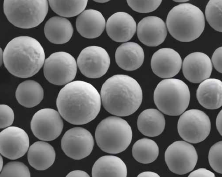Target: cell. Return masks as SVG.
<instances>
[{
  "label": "cell",
  "mask_w": 222,
  "mask_h": 177,
  "mask_svg": "<svg viewBox=\"0 0 222 177\" xmlns=\"http://www.w3.org/2000/svg\"><path fill=\"white\" fill-rule=\"evenodd\" d=\"M56 104L58 112L66 121L74 125L84 124L94 119L99 113L101 98L91 84L75 81L60 90Z\"/></svg>",
  "instance_id": "1"
},
{
  "label": "cell",
  "mask_w": 222,
  "mask_h": 177,
  "mask_svg": "<svg viewBox=\"0 0 222 177\" xmlns=\"http://www.w3.org/2000/svg\"><path fill=\"white\" fill-rule=\"evenodd\" d=\"M101 98L105 109L112 114L124 117L135 112L142 99L141 88L134 79L127 75H114L103 84Z\"/></svg>",
  "instance_id": "2"
},
{
  "label": "cell",
  "mask_w": 222,
  "mask_h": 177,
  "mask_svg": "<svg viewBox=\"0 0 222 177\" xmlns=\"http://www.w3.org/2000/svg\"><path fill=\"white\" fill-rule=\"evenodd\" d=\"M3 62L8 71L13 75L27 78L37 73L44 64L43 48L36 39L21 36L10 41L3 54Z\"/></svg>",
  "instance_id": "3"
},
{
  "label": "cell",
  "mask_w": 222,
  "mask_h": 177,
  "mask_svg": "<svg viewBox=\"0 0 222 177\" xmlns=\"http://www.w3.org/2000/svg\"><path fill=\"white\" fill-rule=\"evenodd\" d=\"M166 24L170 34L182 42H189L198 38L204 29L205 19L202 11L191 4L184 3L173 7L169 12Z\"/></svg>",
  "instance_id": "4"
},
{
  "label": "cell",
  "mask_w": 222,
  "mask_h": 177,
  "mask_svg": "<svg viewBox=\"0 0 222 177\" xmlns=\"http://www.w3.org/2000/svg\"><path fill=\"white\" fill-rule=\"evenodd\" d=\"M131 128L127 122L116 116H110L102 120L95 132L98 146L106 153L116 154L125 150L132 138Z\"/></svg>",
  "instance_id": "5"
},
{
  "label": "cell",
  "mask_w": 222,
  "mask_h": 177,
  "mask_svg": "<svg viewBox=\"0 0 222 177\" xmlns=\"http://www.w3.org/2000/svg\"><path fill=\"white\" fill-rule=\"evenodd\" d=\"M190 93L187 85L182 80L169 78L161 81L154 93V103L163 113L170 116H178L187 108Z\"/></svg>",
  "instance_id": "6"
},
{
  "label": "cell",
  "mask_w": 222,
  "mask_h": 177,
  "mask_svg": "<svg viewBox=\"0 0 222 177\" xmlns=\"http://www.w3.org/2000/svg\"><path fill=\"white\" fill-rule=\"evenodd\" d=\"M47 0H5L4 13L14 26L30 29L39 25L44 20L48 11Z\"/></svg>",
  "instance_id": "7"
},
{
  "label": "cell",
  "mask_w": 222,
  "mask_h": 177,
  "mask_svg": "<svg viewBox=\"0 0 222 177\" xmlns=\"http://www.w3.org/2000/svg\"><path fill=\"white\" fill-rule=\"evenodd\" d=\"M77 65L74 58L70 54L59 51L51 54L45 60L43 72L46 79L57 85L67 84L75 78Z\"/></svg>",
  "instance_id": "8"
},
{
  "label": "cell",
  "mask_w": 222,
  "mask_h": 177,
  "mask_svg": "<svg viewBox=\"0 0 222 177\" xmlns=\"http://www.w3.org/2000/svg\"><path fill=\"white\" fill-rule=\"evenodd\" d=\"M177 128L181 137L192 143L204 140L209 135L211 123L209 117L203 112L191 109L185 112L180 117Z\"/></svg>",
  "instance_id": "9"
},
{
  "label": "cell",
  "mask_w": 222,
  "mask_h": 177,
  "mask_svg": "<svg viewBox=\"0 0 222 177\" xmlns=\"http://www.w3.org/2000/svg\"><path fill=\"white\" fill-rule=\"evenodd\" d=\"M198 159L194 147L184 141H175L167 148L165 153V160L170 170L182 175L192 171Z\"/></svg>",
  "instance_id": "10"
},
{
  "label": "cell",
  "mask_w": 222,
  "mask_h": 177,
  "mask_svg": "<svg viewBox=\"0 0 222 177\" xmlns=\"http://www.w3.org/2000/svg\"><path fill=\"white\" fill-rule=\"evenodd\" d=\"M110 60L106 51L97 46H88L83 49L77 59V64L82 74L91 78L101 77L107 72Z\"/></svg>",
  "instance_id": "11"
},
{
  "label": "cell",
  "mask_w": 222,
  "mask_h": 177,
  "mask_svg": "<svg viewBox=\"0 0 222 177\" xmlns=\"http://www.w3.org/2000/svg\"><path fill=\"white\" fill-rule=\"evenodd\" d=\"M63 124L60 114L51 108L41 109L33 115L30 123L34 136L40 140H54L61 134Z\"/></svg>",
  "instance_id": "12"
},
{
  "label": "cell",
  "mask_w": 222,
  "mask_h": 177,
  "mask_svg": "<svg viewBox=\"0 0 222 177\" xmlns=\"http://www.w3.org/2000/svg\"><path fill=\"white\" fill-rule=\"evenodd\" d=\"M94 145L93 137L87 130L75 127L67 130L61 142V148L68 157L75 160L83 159L91 153Z\"/></svg>",
  "instance_id": "13"
},
{
  "label": "cell",
  "mask_w": 222,
  "mask_h": 177,
  "mask_svg": "<svg viewBox=\"0 0 222 177\" xmlns=\"http://www.w3.org/2000/svg\"><path fill=\"white\" fill-rule=\"evenodd\" d=\"M29 146L27 133L23 129L15 126L8 127L0 133V152L4 157L15 160L23 156Z\"/></svg>",
  "instance_id": "14"
},
{
  "label": "cell",
  "mask_w": 222,
  "mask_h": 177,
  "mask_svg": "<svg viewBox=\"0 0 222 177\" xmlns=\"http://www.w3.org/2000/svg\"><path fill=\"white\" fill-rule=\"evenodd\" d=\"M151 67L153 72L163 78H170L177 74L182 65V60L179 53L173 49L163 48L153 54Z\"/></svg>",
  "instance_id": "15"
},
{
  "label": "cell",
  "mask_w": 222,
  "mask_h": 177,
  "mask_svg": "<svg viewBox=\"0 0 222 177\" xmlns=\"http://www.w3.org/2000/svg\"><path fill=\"white\" fill-rule=\"evenodd\" d=\"M212 69L210 58L201 52L190 53L185 58L183 63L184 76L189 81L194 83L201 82L209 78Z\"/></svg>",
  "instance_id": "16"
},
{
  "label": "cell",
  "mask_w": 222,
  "mask_h": 177,
  "mask_svg": "<svg viewBox=\"0 0 222 177\" xmlns=\"http://www.w3.org/2000/svg\"><path fill=\"white\" fill-rule=\"evenodd\" d=\"M137 34L139 40L149 46H156L164 41L167 35L166 24L160 18L149 16L138 23Z\"/></svg>",
  "instance_id": "17"
},
{
  "label": "cell",
  "mask_w": 222,
  "mask_h": 177,
  "mask_svg": "<svg viewBox=\"0 0 222 177\" xmlns=\"http://www.w3.org/2000/svg\"><path fill=\"white\" fill-rule=\"evenodd\" d=\"M108 35L113 41L123 42L130 40L136 29V24L133 18L128 13L119 12L114 13L108 19L106 24Z\"/></svg>",
  "instance_id": "18"
},
{
  "label": "cell",
  "mask_w": 222,
  "mask_h": 177,
  "mask_svg": "<svg viewBox=\"0 0 222 177\" xmlns=\"http://www.w3.org/2000/svg\"><path fill=\"white\" fill-rule=\"evenodd\" d=\"M105 25V20L101 13L93 9L84 11L78 16L76 21L78 33L88 39L95 38L101 35Z\"/></svg>",
  "instance_id": "19"
},
{
  "label": "cell",
  "mask_w": 222,
  "mask_h": 177,
  "mask_svg": "<svg viewBox=\"0 0 222 177\" xmlns=\"http://www.w3.org/2000/svg\"><path fill=\"white\" fill-rule=\"evenodd\" d=\"M115 58L117 64L121 68L132 71L142 65L144 60V53L142 48L137 43L127 42L118 47Z\"/></svg>",
  "instance_id": "20"
},
{
  "label": "cell",
  "mask_w": 222,
  "mask_h": 177,
  "mask_svg": "<svg viewBox=\"0 0 222 177\" xmlns=\"http://www.w3.org/2000/svg\"><path fill=\"white\" fill-rule=\"evenodd\" d=\"M222 83L219 79H207L199 85L196 92L197 99L204 107L210 110L220 108L222 105Z\"/></svg>",
  "instance_id": "21"
},
{
  "label": "cell",
  "mask_w": 222,
  "mask_h": 177,
  "mask_svg": "<svg viewBox=\"0 0 222 177\" xmlns=\"http://www.w3.org/2000/svg\"><path fill=\"white\" fill-rule=\"evenodd\" d=\"M27 159L31 166L39 171L45 170L54 162L56 153L50 144L45 142H35L30 147L27 152Z\"/></svg>",
  "instance_id": "22"
},
{
  "label": "cell",
  "mask_w": 222,
  "mask_h": 177,
  "mask_svg": "<svg viewBox=\"0 0 222 177\" xmlns=\"http://www.w3.org/2000/svg\"><path fill=\"white\" fill-rule=\"evenodd\" d=\"M44 31L46 38L50 42L59 44H65L70 40L73 29L68 19L62 17L54 16L46 22Z\"/></svg>",
  "instance_id": "23"
},
{
  "label": "cell",
  "mask_w": 222,
  "mask_h": 177,
  "mask_svg": "<svg viewBox=\"0 0 222 177\" xmlns=\"http://www.w3.org/2000/svg\"><path fill=\"white\" fill-rule=\"evenodd\" d=\"M138 129L143 135L155 137L161 134L165 126L164 116L156 109L150 108L143 111L137 120Z\"/></svg>",
  "instance_id": "24"
},
{
  "label": "cell",
  "mask_w": 222,
  "mask_h": 177,
  "mask_svg": "<svg viewBox=\"0 0 222 177\" xmlns=\"http://www.w3.org/2000/svg\"><path fill=\"white\" fill-rule=\"evenodd\" d=\"M127 168L120 158L113 155H105L99 158L95 162L92 169L93 177H126Z\"/></svg>",
  "instance_id": "25"
},
{
  "label": "cell",
  "mask_w": 222,
  "mask_h": 177,
  "mask_svg": "<svg viewBox=\"0 0 222 177\" xmlns=\"http://www.w3.org/2000/svg\"><path fill=\"white\" fill-rule=\"evenodd\" d=\"M16 97L18 103L27 108L39 104L44 97V91L41 85L33 80H27L20 83L16 92Z\"/></svg>",
  "instance_id": "26"
},
{
  "label": "cell",
  "mask_w": 222,
  "mask_h": 177,
  "mask_svg": "<svg viewBox=\"0 0 222 177\" xmlns=\"http://www.w3.org/2000/svg\"><path fill=\"white\" fill-rule=\"evenodd\" d=\"M132 153L134 158L143 164L152 162L157 158L159 148L154 140L147 138L140 139L134 144Z\"/></svg>",
  "instance_id": "27"
},
{
  "label": "cell",
  "mask_w": 222,
  "mask_h": 177,
  "mask_svg": "<svg viewBox=\"0 0 222 177\" xmlns=\"http://www.w3.org/2000/svg\"><path fill=\"white\" fill-rule=\"evenodd\" d=\"M87 0H48L52 10L58 15L63 17H71L82 12L86 7Z\"/></svg>",
  "instance_id": "28"
},
{
  "label": "cell",
  "mask_w": 222,
  "mask_h": 177,
  "mask_svg": "<svg viewBox=\"0 0 222 177\" xmlns=\"http://www.w3.org/2000/svg\"><path fill=\"white\" fill-rule=\"evenodd\" d=\"M222 0H210L205 8L206 19L210 26L215 30L222 32Z\"/></svg>",
  "instance_id": "29"
},
{
  "label": "cell",
  "mask_w": 222,
  "mask_h": 177,
  "mask_svg": "<svg viewBox=\"0 0 222 177\" xmlns=\"http://www.w3.org/2000/svg\"><path fill=\"white\" fill-rule=\"evenodd\" d=\"M0 177H30V173L28 167L19 162H11L2 168Z\"/></svg>",
  "instance_id": "30"
},
{
  "label": "cell",
  "mask_w": 222,
  "mask_h": 177,
  "mask_svg": "<svg viewBox=\"0 0 222 177\" xmlns=\"http://www.w3.org/2000/svg\"><path fill=\"white\" fill-rule=\"evenodd\" d=\"M222 141L216 143L211 148L208 155L210 166L216 172L222 174Z\"/></svg>",
  "instance_id": "31"
},
{
  "label": "cell",
  "mask_w": 222,
  "mask_h": 177,
  "mask_svg": "<svg viewBox=\"0 0 222 177\" xmlns=\"http://www.w3.org/2000/svg\"><path fill=\"white\" fill-rule=\"evenodd\" d=\"M162 0H127L128 5L134 11L146 13L156 10L161 4Z\"/></svg>",
  "instance_id": "32"
},
{
  "label": "cell",
  "mask_w": 222,
  "mask_h": 177,
  "mask_svg": "<svg viewBox=\"0 0 222 177\" xmlns=\"http://www.w3.org/2000/svg\"><path fill=\"white\" fill-rule=\"evenodd\" d=\"M0 108V129L11 125L14 121V114L11 108L5 104H1Z\"/></svg>",
  "instance_id": "33"
},
{
  "label": "cell",
  "mask_w": 222,
  "mask_h": 177,
  "mask_svg": "<svg viewBox=\"0 0 222 177\" xmlns=\"http://www.w3.org/2000/svg\"><path fill=\"white\" fill-rule=\"evenodd\" d=\"M222 47L217 48L214 51L211 58V61L216 70L222 73Z\"/></svg>",
  "instance_id": "34"
},
{
  "label": "cell",
  "mask_w": 222,
  "mask_h": 177,
  "mask_svg": "<svg viewBox=\"0 0 222 177\" xmlns=\"http://www.w3.org/2000/svg\"><path fill=\"white\" fill-rule=\"evenodd\" d=\"M188 177H214L213 172L204 168H200L191 173Z\"/></svg>",
  "instance_id": "35"
},
{
  "label": "cell",
  "mask_w": 222,
  "mask_h": 177,
  "mask_svg": "<svg viewBox=\"0 0 222 177\" xmlns=\"http://www.w3.org/2000/svg\"><path fill=\"white\" fill-rule=\"evenodd\" d=\"M86 172L81 170H75L69 173L66 177H90Z\"/></svg>",
  "instance_id": "36"
},
{
  "label": "cell",
  "mask_w": 222,
  "mask_h": 177,
  "mask_svg": "<svg viewBox=\"0 0 222 177\" xmlns=\"http://www.w3.org/2000/svg\"><path fill=\"white\" fill-rule=\"evenodd\" d=\"M222 110L218 114L216 120L217 129L221 136H222Z\"/></svg>",
  "instance_id": "37"
},
{
  "label": "cell",
  "mask_w": 222,
  "mask_h": 177,
  "mask_svg": "<svg viewBox=\"0 0 222 177\" xmlns=\"http://www.w3.org/2000/svg\"><path fill=\"white\" fill-rule=\"evenodd\" d=\"M137 177H159L160 176L156 173L152 171H144L139 174Z\"/></svg>",
  "instance_id": "38"
},
{
  "label": "cell",
  "mask_w": 222,
  "mask_h": 177,
  "mask_svg": "<svg viewBox=\"0 0 222 177\" xmlns=\"http://www.w3.org/2000/svg\"><path fill=\"white\" fill-rule=\"evenodd\" d=\"M0 61H1V65L2 64V61H3V51L2 50V49L1 48L0 49Z\"/></svg>",
  "instance_id": "39"
},
{
  "label": "cell",
  "mask_w": 222,
  "mask_h": 177,
  "mask_svg": "<svg viewBox=\"0 0 222 177\" xmlns=\"http://www.w3.org/2000/svg\"><path fill=\"white\" fill-rule=\"evenodd\" d=\"M3 158L1 156L0 157V171H1L3 166Z\"/></svg>",
  "instance_id": "40"
},
{
  "label": "cell",
  "mask_w": 222,
  "mask_h": 177,
  "mask_svg": "<svg viewBox=\"0 0 222 177\" xmlns=\"http://www.w3.org/2000/svg\"><path fill=\"white\" fill-rule=\"evenodd\" d=\"M94 1H95L97 3H104L107 2L109 1V0H94Z\"/></svg>",
  "instance_id": "41"
},
{
  "label": "cell",
  "mask_w": 222,
  "mask_h": 177,
  "mask_svg": "<svg viewBox=\"0 0 222 177\" xmlns=\"http://www.w3.org/2000/svg\"><path fill=\"white\" fill-rule=\"evenodd\" d=\"M189 0H173V1H175V2H186L187 1H188Z\"/></svg>",
  "instance_id": "42"
}]
</instances>
